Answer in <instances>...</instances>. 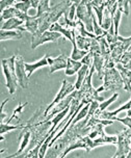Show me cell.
<instances>
[{
    "mask_svg": "<svg viewBox=\"0 0 131 158\" xmlns=\"http://www.w3.org/2000/svg\"><path fill=\"white\" fill-rule=\"evenodd\" d=\"M15 61H16V54L10 58L2 59V68H3V73L5 79H6V87L11 95L15 94L17 91V86L19 84L18 78H17V74H16Z\"/></svg>",
    "mask_w": 131,
    "mask_h": 158,
    "instance_id": "1",
    "label": "cell"
},
{
    "mask_svg": "<svg viewBox=\"0 0 131 158\" xmlns=\"http://www.w3.org/2000/svg\"><path fill=\"white\" fill-rule=\"evenodd\" d=\"M103 85H101L97 91L99 93L106 92V91H113V89H120L124 86L123 79L116 68L112 69H105L103 74Z\"/></svg>",
    "mask_w": 131,
    "mask_h": 158,
    "instance_id": "2",
    "label": "cell"
},
{
    "mask_svg": "<svg viewBox=\"0 0 131 158\" xmlns=\"http://www.w3.org/2000/svg\"><path fill=\"white\" fill-rule=\"evenodd\" d=\"M93 6L92 2L87 0H81L76 7V20H79L85 25L87 31L93 33Z\"/></svg>",
    "mask_w": 131,
    "mask_h": 158,
    "instance_id": "3",
    "label": "cell"
},
{
    "mask_svg": "<svg viewBox=\"0 0 131 158\" xmlns=\"http://www.w3.org/2000/svg\"><path fill=\"white\" fill-rule=\"evenodd\" d=\"M116 136H118V143H116L118 150H116V154L112 157H127L131 149V129L128 128L122 132H119Z\"/></svg>",
    "mask_w": 131,
    "mask_h": 158,
    "instance_id": "4",
    "label": "cell"
},
{
    "mask_svg": "<svg viewBox=\"0 0 131 158\" xmlns=\"http://www.w3.org/2000/svg\"><path fill=\"white\" fill-rule=\"evenodd\" d=\"M75 85L72 83H70L69 81H67L65 79V80H62L61 82V89H59V92L57 93V95L55 96V98H54V100L51 102V104H49L46 108H45V111H44V117L46 118L48 114H49V111L51 109L53 108V106H55L56 104L58 102H61L62 99H65L67 96H69L70 94H72V93L75 91Z\"/></svg>",
    "mask_w": 131,
    "mask_h": 158,
    "instance_id": "5",
    "label": "cell"
},
{
    "mask_svg": "<svg viewBox=\"0 0 131 158\" xmlns=\"http://www.w3.org/2000/svg\"><path fill=\"white\" fill-rule=\"evenodd\" d=\"M15 68H16V74L18 78L19 85L22 89H27L28 87V76L26 69H25V63L21 55L16 54V61H15Z\"/></svg>",
    "mask_w": 131,
    "mask_h": 158,
    "instance_id": "6",
    "label": "cell"
},
{
    "mask_svg": "<svg viewBox=\"0 0 131 158\" xmlns=\"http://www.w3.org/2000/svg\"><path fill=\"white\" fill-rule=\"evenodd\" d=\"M59 38H61V35L55 31H50L47 30L43 35L40 36H32L31 38V49H36V47L41 46L45 43H49V42H56Z\"/></svg>",
    "mask_w": 131,
    "mask_h": 158,
    "instance_id": "7",
    "label": "cell"
},
{
    "mask_svg": "<svg viewBox=\"0 0 131 158\" xmlns=\"http://www.w3.org/2000/svg\"><path fill=\"white\" fill-rule=\"evenodd\" d=\"M25 123H26V122H25ZM30 138H31V131H30L29 127H28L27 124H26L24 128L22 129L21 133H20V135H19V142H20L19 150L17 151L15 154L10 155L8 157H17V156H20L22 152L25 150V148H26V147L29 145Z\"/></svg>",
    "mask_w": 131,
    "mask_h": 158,
    "instance_id": "8",
    "label": "cell"
},
{
    "mask_svg": "<svg viewBox=\"0 0 131 158\" xmlns=\"http://www.w3.org/2000/svg\"><path fill=\"white\" fill-rule=\"evenodd\" d=\"M68 58L69 57L66 54H64V53H61L57 57H51L49 55V57H48V64H49L50 74L58 71V70L66 69L68 64Z\"/></svg>",
    "mask_w": 131,
    "mask_h": 158,
    "instance_id": "9",
    "label": "cell"
},
{
    "mask_svg": "<svg viewBox=\"0 0 131 158\" xmlns=\"http://www.w3.org/2000/svg\"><path fill=\"white\" fill-rule=\"evenodd\" d=\"M116 69L119 71L120 75H121L122 79H123L125 91L131 92V70L126 69L123 64L120 63L116 64Z\"/></svg>",
    "mask_w": 131,
    "mask_h": 158,
    "instance_id": "10",
    "label": "cell"
},
{
    "mask_svg": "<svg viewBox=\"0 0 131 158\" xmlns=\"http://www.w3.org/2000/svg\"><path fill=\"white\" fill-rule=\"evenodd\" d=\"M48 57H49V54H45L41 59H39L38 61H35V63H32V64L25 63V69H26L28 78L33 74V72H36L40 68L49 66V64H48Z\"/></svg>",
    "mask_w": 131,
    "mask_h": 158,
    "instance_id": "11",
    "label": "cell"
},
{
    "mask_svg": "<svg viewBox=\"0 0 131 158\" xmlns=\"http://www.w3.org/2000/svg\"><path fill=\"white\" fill-rule=\"evenodd\" d=\"M39 25H40V18H38L36 16H31L29 15L28 19L26 20V22L24 23L23 27L26 31L30 32L31 35H36L38 32L39 29Z\"/></svg>",
    "mask_w": 131,
    "mask_h": 158,
    "instance_id": "12",
    "label": "cell"
},
{
    "mask_svg": "<svg viewBox=\"0 0 131 158\" xmlns=\"http://www.w3.org/2000/svg\"><path fill=\"white\" fill-rule=\"evenodd\" d=\"M73 36H74V39H75L76 45H77V47L79 48V49L84 50V51H90L92 39L84 38V36L80 35L75 29L73 30Z\"/></svg>",
    "mask_w": 131,
    "mask_h": 158,
    "instance_id": "13",
    "label": "cell"
},
{
    "mask_svg": "<svg viewBox=\"0 0 131 158\" xmlns=\"http://www.w3.org/2000/svg\"><path fill=\"white\" fill-rule=\"evenodd\" d=\"M94 55V61H93V66L95 68V70L97 71L98 77L100 79H103V74H104V63H105V58L101 55V53H96Z\"/></svg>",
    "mask_w": 131,
    "mask_h": 158,
    "instance_id": "14",
    "label": "cell"
},
{
    "mask_svg": "<svg viewBox=\"0 0 131 158\" xmlns=\"http://www.w3.org/2000/svg\"><path fill=\"white\" fill-rule=\"evenodd\" d=\"M49 30H50V31H55V32L61 33V35H64L65 38L69 40L70 42H72L74 40V38H73V30L74 29H68V28L62 27L61 25L58 23V22H56V23L51 25Z\"/></svg>",
    "mask_w": 131,
    "mask_h": 158,
    "instance_id": "15",
    "label": "cell"
},
{
    "mask_svg": "<svg viewBox=\"0 0 131 158\" xmlns=\"http://www.w3.org/2000/svg\"><path fill=\"white\" fill-rule=\"evenodd\" d=\"M83 66L81 61L78 60H74L71 57L68 58V64H67V68H66L65 74L67 76H71L74 75L75 73H78V71L80 70V68Z\"/></svg>",
    "mask_w": 131,
    "mask_h": 158,
    "instance_id": "16",
    "label": "cell"
},
{
    "mask_svg": "<svg viewBox=\"0 0 131 158\" xmlns=\"http://www.w3.org/2000/svg\"><path fill=\"white\" fill-rule=\"evenodd\" d=\"M24 25V22L21 21L18 18H13L10 20H6V21H3L1 26L2 30H16L19 29L21 26Z\"/></svg>",
    "mask_w": 131,
    "mask_h": 158,
    "instance_id": "17",
    "label": "cell"
},
{
    "mask_svg": "<svg viewBox=\"0 0 131 158\" xmlns=\"http://www.w3.org/2000/svg\"><path fill=\"white\" fill-rule=\"evenodd\" d=\"M22 38L21 30H0V41L6 40H20Z\"/></svg>",
    "mask_w": 131,
    "mask_h": 158,
    "instance_id": "18",
    "label": "cell"
},
{
    "mask_svg": "<svg viewBox=\"0 0 131 158\" xmlns=\"http://www.w3.org/2000/svg\"><path fill=\"white\" fill-rule=\"evenodd\" d=\"M90 69H91L90 67H87V66H85V64H83V66L80 68V70L78 71V73H77V80H76L75 84H74V85H75V89H77V91L81 87L85 77H87V74H89Z\"/></svg>",
    "mask_w": 131,
    "mask_h": 158,
    "instance_id": "19",
    "label": "cell"
},
{
    "mask_svg": "<svg viewBox=\"0 0 131 158\" xmlns=\"http://www.w3.org/2000/svg\"><path fill=\"white\" fill-rule=\"evenodd\" d=\"M74 38V36H73ZM72 44H73V51H72V54H71V58L74 59V60H78L80 61L82 58L84 57L85 55L89 53V51H84V50H81L79 49L76 45V42H75V39L72 41Z\"/></svg>",
    "mask_w": 131,
    "mask_h": 158,
    "instance_id": "20",
    "label": "cell"
},
{
    "mask_svg": "<svg viewBox=\"0 0 131 158\" xmlns=\"http://www.w3.org/2000/svg\"><path fill=\"white\" fill-rule=\"evenodd\" d=\"M50 1L49 0H41L40 1V4H39V7H38V12H36V16L40 18L42 17L43 15H45L46 13H48L50 10Z\"/></svg>",
    "mask_w": 131,
    "mask_h": 158,
    "instance_id": "21",
    "label": "cell"
},
{
    "mask_svg": "<svg viewBox=\"0 0 131 158\" xmlns=\"http://www.w3.org/2000/svg\"><path fill=\"white\" fill-rule=\"evenodd\" d=\"M27 104H28V102H25V103H20L19 105L17 106L15 109H14L12 117H11L10 118H8V121H7V123H6V124H8V125H11V123H12L14 120L19 121V120H20L19 115L21 114V112H22V110H23V108H24L25 106L27 105ZM1 123H2V122H1Z\"/></svg>",
    "mask_w": 131,
    "mask_h": 158,
    "instance_id": "22",
    "label": "cell"
},
{
    "mask_svg": "<svg viewBox=\"0 0 131 158\" xmlns=\"http://www.w3.org/2000/svg\"><path fill=\"white\" fill-rule=\"evenodd\" d=\"M26 123H23V124H19V125H8L5 122H2L1 123V128H0V134L3 135L4 133H6L8 131H12V130H15V129H23Z\"/></svg>",
    "mask_w": 131,
    "mask_h": 158,
    "instance_id": "23",
    "label": "cell"
},
{
    "mask_svg": "<svg viewBox=\"0 0 131 158\" xmlns=\"http://www.w3.org/2000/svg\"><path fill=\"white\" fill-rule=\"evenodd\" d=\"M92 20H93V33H94V35H95L96 36H101V35H106L107 31H105L103 28L99 25V23L97 22L96 16H95V14H94V13L92 15Z\"/></svg>",
    "mask_w": 131,
    "mask_h": 158,
    "instance_id": "24",
    "label": "cell"
},
{
    "mask_svg": "<svg viewBox=\"0 0 131 158\" xmlns=\"http://www.w3.org/2000/svg\"><path fill=\"white\" fill-rule=\"evenodd\" d=\"M118 94H113L112 97H110L109 99H108V100H106V101H103V102H101L100 103V105H99V108L97 109V111L95 112V114L94 115H96V114H100L101 111H103V110H105V109L107 108L108 106L110 105V104H112V102H115V101L116 100V99H118Z\"/></svg>",
    "mask_w": 131,
    "mask_h": 158,
    "instance_id": "25",
    "label": "cell"
},
{
    "mask_svg": "<svg viewBox=\"0 0 131 158\" xmlns=\"http://www.w3.org/2000/svg\"><path fill=\"white\" fill-rule=\"evenodd\" d=\"M14 7H16L17 10H20L23 14H28V10L31 7V0H27V1H20L16 2Z\"/></svg>",
    "mask_w": 131,
    "mask_h": 158,
    "instance_id": "26",
    "label": "cell"
},
{
    "mask_svg": "<svg viewBox=\"0 0 131 158\" xmlns=\"http://www.w3.org/2000/svg\"><path fill=\"white\" fill-rule=\"evenodd\" d=\"M122 13L119 10H116L115 15L112 16V25L115 27V35H119V26H120V21H121Z\"/></svg>",
    "mask_w": 131,
    "mask_h": 158,
    "instance_id": "27",
    "label": "cell"
},
{
    "mask_svg": "<svg viewBox=\"0 0 131 158\" xmlns=\"http://www.w3.org/2000/svg\"><path fill=\"white\" fill-rule=\"evenodd\" d=\"M129 3L130 1H128V0H120L118 1V10L122 14L128 16L129 15Z\"/></svg>",
    "mask_w": 131,
    "mask_h": 158,
    "instance_id": "28",
    "label": "cell"
},
{
    "mask_svg": "<svg viewBox=\"0 0 131 158\" xmlns=\"http://www.w3.org/2000/svg\"><path fill=\"white\" fill-rule=\"evenodd\" d=\"M130 60H131V46L123 53V55H122L121 59H120V64H126L128 61H130Z\"/></svg>",
    "mask_w": 131,
    "mask_h": 158,
    "instance_id": "29",
    "label": "cell"
},
{
    "mask_svg": "<svg viewBox=\"0 0 131 158\" xmlns=\"http://www.w3.org/2000/svg\"><path fill=\"white\" fill-rule=\"evenodd\" d=\"M80 61L82 63V64H85V66H87V67L91 68V67L93 66V61H94V55H93V53H91L89 51V53H87V54L85 55Z\"/></svg>",
    "mask_w": 131,
    "mask_h": 158,
    "instance_id": "30",
    "label": "cell"
},
{
    "mask_svg": "<svg viewBox=\"0 0 131 158\" xmlns=\"http://www.w3.org/2000/svg\"><path fill=\"white\" fill-rule=\"evenodd\" d=\"M15 3H16V1H14V0H1V1H0V10H1V13L3 12L4 10H6V8L14 6Z\"/></svg>",
    "mask_w": 131,
    "mask_h": 158,
    "instance_id": "31",
    "label": "cell"
},
{
    "mask_svg": "<svg viewBox=\"0 0 131 158\" xmlns=\"http://www.w3.org/2000/svg\"><path fill=\"white\" fill-rule=\"evenodd\" d=\"M116 121H119V122L123 123L125 126H127L128 128L131 129V117H126V118H116Z\"/></svg>",
    "mask_w": 131,
    "mask_h": 158,
    "instance_id": "32",
    "label": "cell"
},
{
    "mask_svg": "<svg viewBox=\"0 0 131 158\" xmlns=\"http://www.w3.org/2000/svg\"><path fill=\"white\" fill-rule=\"evenodd\" d=\"M39 4H40V1L39 0H31V7L32 8H38L39 7Z\"/></svg>",
    "mask_w": 131,
    "mask_h": 158,
    "instance_id": "33",
    "label": "cell"
},
{
    "mask_svg": "<svg viewBox=\"0 0 131 158\" xmlns=\"http://www.w3.org/2000/svg\"><path fill=\"white\" fill-rule=\"evenodd\" d=\"M127 157H128V158H131V149H130L129 153H128V155H127Z\"/></svg>",
    "mask_w": 131,
    "mask_h": 158,
    "instance_id": "34",
    "label": "cell"
}]
</instances>
